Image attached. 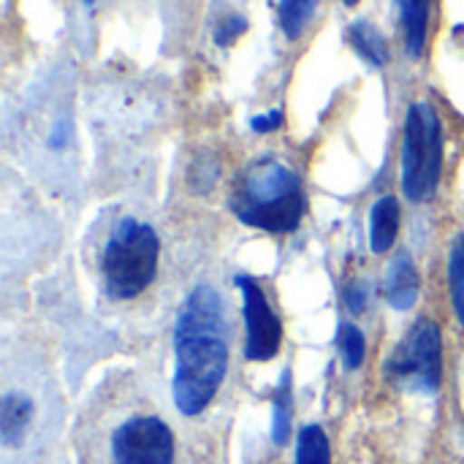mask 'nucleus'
<instances>
[{"label": "nucleus", "instance_id": "f257e3e1", "mask_svg": "<svg viewBox=\"0 0 464 464\" xmlns=\"http://www.w3.org/2000/svg\"><path fill=\"white\" fill-rule=\"evenodd\" d=\"M231 364L228 318L218 288L198 285L185 299L174 324V408L185 419H201L220 397Z\"/></svg>", "mask_w": 464, "mask_h": 464}, {"label": "nucleus", "instance_id": "f03ea898", "mask_svg": "<svg viewBox=\"0 0 464 464\" xmlns=\"http://www.w3.org/2000/svg\"><path fill=\"white\" fill-rule=\"evenodd\" d=\"M82 464H179L171 421L133 386L103 392L79 430Z\"/></svg>", "mask_w": 464, "mask_h": 464}, {"label": "nucleus", "instance_id": "7ed1b4c3", "mask_svg": "<svg viewBox=\"0 0 464 464\" xmlns=\"http://www.w3.org/2000/svg\"><path fill=\"white\" fill-rule=\"evenodd\" d=\"M304 207L302 177L277 160L253 163L231 198L234 215L266 234L296 231L304 218Z\"/></svg>", "mask_w": 464, "mask_h": 464}, {"label": "nucleus", "instance_id": "20e7f679", "mask_svg": "<svg viewBox=\"0 0 464 464\" xmlns=\"http://www.w3.org/2000/svg\"><path fill=\"white\" fill-rule=\"evenodd\" d=\"M158 258L160 239L155 228L136 218H122L101 258V280L109 299L128 302L141 296L158 277Z\"/></svg>", "mask_w": 464, "mask_h": 464}, {"label": "nucleus", "instance_id": "39448f33", "mask_svg": "<svg viewBox=\"0 0 464 464\" xmlns=\"http://www.w3.org/2000/svg\"><path fill=\"white\" fill-rule=\"evenodd\" d=\"M443 171V125L430 103H411L402 136V190L411 201H430Z\"/></svg>", "mask_w": 464, "mask_h": 464}, {"label": "nucleus", "instance_id": "423d86ee", "mask_svg": "<svg viewBox=\"0 0 464 464\" xmlns=\"http://www.w3.org/2000/svg\"><path fill=\"white\" fill-rule=\"evenodd\" d=\"M440 345V326L430 318H421L397 345V353L392 356V372L416 389L438 392L443 370Z\"/></svg>", "mask_w": 464, "mask_h": 464}, {"label": "nucleus", "instance_id": "0eeeda50", "mask_svg": "<svg viewBox=\"0 0 464 464\" xmlns=\"http://www.w3.org/2000/svg\"><path fill=\"white\" fill-rule=\"evenodd\" d=\"M237 288L242 291V310H245V326H247L245 356L247 362H272L283 345V321L277 318L264 288L253 277L239 275Z\"/></svg>", "mask_w": 464, "mask_h": 464}, {"label": "nucleus", "instance_id": "6e6552de", "mask_svg": "<svg viewBox=\"0 0 464 464\" xmlns=\"http://www.w3.org/2000/svg\"><path fill=\"white\" fill-rule=\"evenodd\" d=\"M38 400L27 389H14L8 386L0 397V440L3 449L22 451L33 435V427L38 421Z\"/></svg>", "mask_w": 464, "mask_h": 464}, {"label": "nucleus", "instance_id": "1a4fd4ad", "mask_svg": "<svg viewBox=\"0 0 464 464\" xmlns=\"http://www.w3.org/2000/svg\"><path fill=\"white\" fill-rule=\"evenodd\" d=\"M386 296L394 310H411L419 299V272L408 253H397L386 269Z\"/></svg>", "mask_w": 464, "mask_h": 464}, {"label": "nucleus", "instance_id": "9d476101", "mask_svg": "<svg viewBox=\"0 0 464 464\" xmlns=\"http://www.w3.org/2000/svg\"><path fill=\"white\" fill-rule=\"evenodd\" d=\"M400 234V201L397 196H381L370 209V247L375 256L392 250Z\"/></svg>", "mask_w": 464, "mask_h": 464}, {"label": "nucleus", "instance_id": "9b49d317", "mask_svg": "<svg viewBox=\"0 0 464 464\" xmlns=\"http://www.w3.org/2000/svg\"><path fill=\"white\" fill-rule=\"evenodd\" d=\"M400 19L405 27V46L411 57H421L427 46L430 33V16H432V0H397Z\"/></svg>", "mask_w": 464, "mask_h": 464}, {"label": "nucleus", "instance_id": "f8f14e48", "mask_svg": "<svg viewBox=\"0 0 464 464\" xmlns=\"http://www.w3.org/2000/svg\"><path fill=\"white\" fill-rule=\"evenodd\" d=\"M348 41L351 46L362 54V60H367L372 68H383L389 60V46L386 38L381 35V30L375 24H370L367 19H359L348 27Z\"/></svg>", "mask_w": 464, "mask_h": 464}, {"label": "nucleus", "instance_id": "ddd939ff", "mask_svg": "<svg viewBox=\"0 0 464 464\" xmlns=\"http://www.w3.org/2000/svg\"><path fill=\"white\" fill-rule=\"evenodd\" d=\"M318 11V0H280L277 19L288 41H299Z\"/></svg>", "mask_w": 464, "mask_h": 464}, {"label": "nucleus", "instance_id": "4468645a", "mask_svg": "<svg viewBox=\"0 0 464 464\" xmlns=\"http://www.w3.org/2000/svg\"><path fill=\"white\" fill-rule=\"evenodd\" d=\"M296 464H332V443L324 427L307 424L296 435Z\"/></svg>", "mask_w": 464, "mask_h": 464}, {"label": "nucleus", "instance_id": "2eb2a0df", "mask_svg": "<svg viewBox=\"0 0 464 464\" xmlns=\"http://www.w3.org/2000/svg\"><path fill=\"white\" fill-rule=\"evenodd\" d=\"M449 288H451V302L454 313L464 329V234L454 237L451 256H449Z\"/></svg>", "mask_w": 464, "mask_h": 464}, {"label": "nucleus", "instance_id": "dca6fc26", "mask_svg": "<svg viewBox=\"0 0 464 464\" xmlns=\"http://www.w3.org/2000/svg\"><path fill=\"white\" fill-rule=\"evenodd\" d=\"M337 348H340V359H343L345 370H359V367L364 364L367 340H364V332H362L356 324H343V326H340Z\"/></svg>", "mask_w": 464, "mask_h": 464}, {"label": "nucleus", "instance_id": "f3484780", "mask_svg": "<svg viewBox=\"0 0 464 464\" xmlns=\"http://www.w3.org/2000/svg\"><path fill=\"white\" fill-rule=\"evenodd\" d=\"M288 430H291V389H288V372L283 375V383L277 389V400H275V427H272V438L277 446H283L288 440Z\"/></svg>", "mask_w": 464, "mask_h": 464}, {"label": "nucleus", "instance_id": "a211bd4d", "mask_svg": "<svg viewBox=\"0 0 464 464\" xmlns=\"http://www.w3.org/2000/svg\"><path fill=\"white\" fill-rule=\"evenodd\" d=\"M247 30V19L245 16H228V19H223L220 24H218V30H215V41H218V46H231L242 33Z\"/></svg>", "mask_w": 464, "mask_h": 464}, {"label": "nucleus", "instance_id": "6ab92c4d", "mask_svg": "<svg viewBox=\"0 0 464 464\" xmlns=\"http://www.w3.org/2000/svg\"><path fill=\"white\" fill-rule=\"evenodd\" d=\"M280 125H283V109H272L269 114H258V117L250 120V128H253L256 133H272V130H277Z\"/></svg>", "mask_w": 464, "mask_h": 464}, {"label": "nucleus", "instance_id": "aec40b11", "mask_svg": "<svg viewBox=\"0 0 464 464\" xmlns=\"http://www.w3.org/2000/svg\"><path fill=\"white\" fill-rule=\"evenodd\" d=\"M343 3H345V5H359L362 0H343Z\"/></svg>", "mask_w": 464, "mask_h": 464}, {"label": "nucleus", "instance_id": "412c9836", "mask_svg": "<svg viewBox=\"0 0 464 464\" xmlns=\"http://www.w3.org/2000/svg\"><path fill=\"white\" fill-rule=\"evenodd\" d=\"M82 3H92V0H82Z\"/></svg>", "mask_w": 464, "mask_h": 464}]
</instances>
